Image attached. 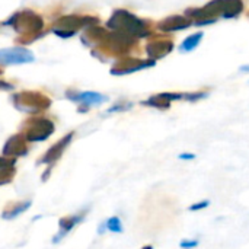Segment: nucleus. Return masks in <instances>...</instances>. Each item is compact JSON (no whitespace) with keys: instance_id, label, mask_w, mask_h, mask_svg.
Listing matches in <instances>:
<instances>
[{"instance_id":"obj_1","label":"nucleus","mask_w":249,"mask_h":249,"mask_svg":"<svg viewBox=\"0 0 249 249\" xmlns=\"http://www.w3.org/2000/svg\"><path fill=\"white\" fill-rule=\"evenodd\" d=\"M109 26L112 28H121L125 32H128V35H139V36H146L149 32L146 31V25L143 23V20L137 19L134 15L124 12V10H118L114 13V18L109 19Z\"/></svg>"},{"instance_id":"obj_11","label":"nucleus","mask_w":249,"mask_h":249,"mask_svg":"<svg viewBox=\"0 0 249 249\" xmlns=\"http://www.w3.org/2000/svg\"><path fill=\"white\" fill-rule=\"evenodd\" d=\"M203 38H204V34H203V32L193 34V35H190V36H187V38L184 39V42L181 44L179 50H181L182 53H190V51H193V50H196V48L198 47V44L201 42Z\"/></svg>"},{"instance_id":"obj_20","label":"nucleus","mask_w":249,"mask_h":249,"mask_svg":"<svg viewBox=\"0 0 249 249\" xmlns=\"http://www.w3.org/2000/svg\"><path fill=\"white\" fill-rule=\"evenodd\" d=\"M10 181V174H0V185L7 184Z\"/></svg>"},{"instance_id":"obj_19","label":"nucleus","mask_w":249,"mask_h":249,"mask_svg":"<svg viewBox=\"0 0 249 249\" xmlns=\"http://www.w3.org/2000/svg\"><path fill=\"white\" fill-rule=\"evenodd\" d=\"M196 155L194 153H190V152H182L178 155V159L179 160H184V162H191V160H196Z\"/></svg>"},{"instance_id":"obj_5","label":"nucleus","mask_w":249,"mask_h":249,"mask_svg":"<svg viewBox=\"0 0 249 249\" xmlns=\"http://www.w3.org/2000/svg\"><path fill=\"white\" fill-rule=\"evenodd\" d=\"M73 133H69L67 136H64L60 142H57L55 144H53L47 152L45 155L38 160V165H48V166H53L64 153V150L67 149V146L71 143V139H73Z\"/></svg>"},{"instance_id":"obj_2","label":"nucleus","mask_w":249,"mask_h":249,"mask_svg":"<svg viewBox=\"0 0 249 249\" xmlns=\"http://www.w3.org/2000/svg\"><path fill=\"white\" fill-rule=\"evenodd\" d=\"M53 133H54V124L50 120L41 118V120H34L28 125L23 137L26 142H31V143L32 142H44Z\"/></svg>"},{"instance_id":"obj_16","label":"nucleus","mask_w":249,"mask_h":249,"mask_svg":"<svg viewBox=\"0 0 249 249\" xmlns=\"http://www.w3.org/2000/svg\"><path fill=\"white\" fill-rule=\"evenodd\" d=\"M210 206V200H201L188 206V212H203Z\"/></svg>"},{"instance_id":"obj_4","label":"nucleus","mask_w":249,"mask_h":249,"mask_svg":"<svg viewBox=\"0 0 249 249\" xmlns=\"http://www.w3.org/2000/svg\"><path fill=\"white\" fill-rule=\"evenodd\" d=\"M89 209H85L82 213H77V214H73V216H67V217H61L60 222H58V232L54 235L53 238V244H58L61 242L79 223H82L86 217V213H88Z\"/></svg>"},{"instance_id":"obj_7","label":"nucleus","mask_w":249,"mask_h":249,"mask_svg":"<svg viewBox=\"0 0 249 249\" xmlns=\"http://www.w3.org/2000/svg\"><path fill=\"white\" fill-rule=\"evenodd\" d=\"M67 98L79 102L85 107H92V105H101L108 101V98L102 93L98 92H79V93H67Z\"/></svg>"},{"instance_id":"obj_23","label":"nucleus","mask_w":249,"mask_h":249,"mask_svg":"<svg viewBox=\"0 0 249 249\" xmlns=\"http://www.w3.org/2000/svg\"><path fill=\"white\" fill-rule=\"evenodd\" d=\"M142 249H153V247L152 245H144Z\"/></svg>"},{"instance_id":"obj_17","label":"nucleus","mask_w":249,"mask_h":249,"mask_svg":"<svg viewBox=\"0 0 249 249\" xmlns=\"http://www.w3.org/2000/svg\"><path fill=\"white\" fill-rule=\"evenodd\" d=\"M131 107H133V104H131V102L115 104L114 107H111V108L108 109V112H109V114H112V112H123V111H128Z\"/></svg>"},{"instance_id":"obj_3","label":"nucleus","mask_w":249,"mask_h":249,"mask_svg":"<svg viewBox=\"0 0 249 249\" xmlns=\"http://www.w3.org/2000/svg\"><path fill=\"white\" fill-rule=\"evenodd\" d=\"M34 54L22 47L0 50V64H23L34 61Z\"/></svg>"},{"instance_id":"obj_13","label":"nucleus","mask_w":249,"mask_h":249,"mask_svg":"<svg viewBox=\"0 0 249 249\" xmlns=\"http://www.w3.org/2000/svg\"><path fill=\"white\" fill-rule=\"evenodd\" d=\"M105 225H107V231L111 232V233H123L124 232V225H123V222H121V219L118 216L109 217L105 222Z\"/></svg>"},{"instance_id":"obj_14","label":"nucleus","mask_w":249,"mask_h":249,"mask_svg":"<svg viewBox=\"0 0 249 249\" xmlns=\"http://www.w3.org/2000/svg\"><path fill=\"white\" fill-rule=\"evenodd\" d=\"M209 96V92H206V90H197V92H185V95H184V101H187V102H191V104H194V102H198V101H201V99H206Z\"/></svg>"},{"instance_id":"obj_12","label":"nucleus","mask_w":249,"mask_h":249,"mask_svg":"<svg viewBox=\"0 0 249 249\" xmlns=\"http://www.w3.org/2000/svg\"><path fill=\"white\" fill-rule=\"evenodd\" d=\"M142 105H146V107H152V108H156V109H160V111H166L171 108V102L162 99L159 95H153L150 96L147 101H143Z\"/></svg>"},{"instance_id":"obj_6","label":"nucleus","mask_w":249,"mask_h":249,"mask_svg":"<svg viewBox=\"0 0 249 249\" xmlns=\"http://www.w3.org/2000/svg\"><path fill=\"white\" fill-rule=\"evenodd\" d=\"M26 140L22 134H16L12 139L7 140L4 149H3V156L6 158H19V156H25L28 153V146H26Z\"/></svg>"},{"instance_id":"obj_22","label":"nucleus","mask_w":249,"mask_h":249,"mask_svg":"<svg viewBox=\"0 0 249 249\" xmlns=\"http://www.w3.org/2000/svg\"><path fill=\"white\" fill-rule=\"evenodd\" d=\"M241 71H249V66H242L241 67Z\"/></svg>"},{"instance_id":"obj_18","label":"nucleus","mask_w":249,"mask_h":249,"mask_svg":"<svg viewBox=\"0 0 249 249\" xmlns=\"http://www.w3.org/2000/svg\"><path fill=\"white\" fill-rule=\"evenodd\" d=\"M200 245L198 239H182L179 242V248L181 249H196Z\"/></svg>"},{"instance_id":"obj_8","label":"nucleus","mask_w":249,"mask_h":249,"mask_svg":"<svg viewBox=\"0 0 249 249\" xmlns=\"http://www.w3.org/2000/svg\"><path fill=\"white\" fill-rule=\"evenodd\" d=\"M191 26V20L185 19V18H181V16H171L168 18L166 20H163L159 28L163 31V32H175V31H182V29H187Z\"/></svg>"},{"instance_id":"obj_21","label":"nucleus","mask_w":249,"mask_h":249,"mask_svg":"<svg viewBox=\"0 0 249 249\" xmlns=\"http://www.w3.org/2000/svg\"><path fill=\"white\" fill-rule=\"evenodd\" d=\"M105 232H108V231H107V225H105V222H102V223L99 225V228H98V235H104Z\"/></svg>"},{"instance_id":"obj_10","label":"nucleus","mask_w":249,"mask_h":249,"mask_svg":"<svg viewBox=\"0 0 249 249\" xmlns=\"http://www.w3.org/2000/svg\"><path fill=\"white\" fill-rule=\"evenodd\" d=\"M174 45L172 42H160V44H150L147 47V53L150 55V58H162L166 54H169L172 51Z\"/></svg>"},{"instance_id":"obj_9","label":"nucleus","mask_w":249,"mask_h":249,"mask_svg":"<svg viewBox=\"0 0 249 249\" xmlns=\"http://www.w3.org/2000/svg\"><path fill=\"white\" fill-rule=\"evenodd\" d=\"M32 206V201H20V203H16V204H12V206H7L3 213H1V219L4 220H13L16 217H19L22 213H25L29 207Z\"/></svg>"},{"instance_id":"obj_15","label":"nucleus","mask_w":249,"mask_h":249,"mask_svg":"<svg viewBox=\"0 0 249 249\" xmlns=\"http://www.w3.org/2000/svg\"><path fill=\"white\" fill-rule=\"evenodd\" d=\"M15 160L6 156H0V174H10L13 171Z\"/></svg>"}]
</instances>
